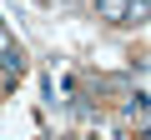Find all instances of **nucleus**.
<instances>
[{"instance_id": "1", "label": "nucleus", "mask_w": 151, "mask_h": 140, "mask_svg": "<svg viewBox=\"0 0 151 140\" xmlns=\"http://www.w3.org/2000/svg\"><path fill=\"white\" fill-rule=\"evenodd\" d=\"M0 70H5V75H25V55H20V45L0 40Z\"/></svg>"}, {"instance_id": "2", "label": "nucleus", "mask_w": 151, "mask_h": 140, "mask_svg": "<svg viewBox=\"0 0 151 140\" xmlns=\"http://www.w3.org/2000/svg\"><path fill=\"white\" fill-rule=\"evenodd\" d=\"M96 10L106 20H126V0H96Z\"/></svg>"}, {"instance_id": "3", "label": "nucleus", "mask_w": 151, "mask_h": 140, "mask_svg": "<svg viewBox=\"0 0 151 140\" xmlns=\"http://www.w3.org/2000/svg\"><path fill=\"white\" fill-rule=\"evenodd\" d=\"M0 85H5V80H0Z\"/></svg>"}]
</instances>
